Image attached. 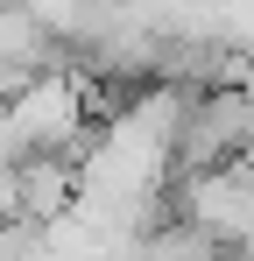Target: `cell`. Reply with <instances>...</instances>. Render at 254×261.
Instances as JSON below:
<instances>
[{
  "label": "cell",
  "mask_w": 254,
  "mask_h": 261,
  "mask_svg": "<svg viewBox=\"0 0 254 261\" xmlns=\"http://www.w3.org/2000/svg\"><path fill=\"white\" fill-rule=\"evenodd\" d=\"M106 261H120V254H106ZM127 261H134V254H127Z\"/></svg>",
  "instance_id": "6da1fadb"
}]
</instances>
